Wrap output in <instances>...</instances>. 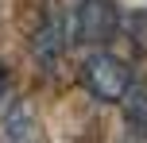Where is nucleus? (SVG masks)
<instances>
[{"instance_id":"obj_4","label":"nucleus","mask_w":147,"mask_h":143,"mask_svg":"<svg viewBox=\"0 0 147 143\" xmlns=\"http://www.w3.org/2000/svg\"><path fill=\"white\" fill-rule=\"evenodd\" d=\"M0 128H4V143H43V128L27 105H12Z\"/></svg>"},{"instance_id":"obj_2","label":"nucleus","mask_w":147,"mask_h":143,"mask_svg":"<svg viewBox=\"0 0 147 143\" xmlns=\"http://www.w3.org/2000/svg\"><path fill=\"white\" fill-rule=\"evenodd\" d=\"M81 81L89 85V93L97 101H124L132 93V70H128L124 58H116L109 50H97L81 62Z\"/></svg>"},{"instance_id":"obj_6","label":"nucleus","mask_w":147,"mask_h":143,"mask_svg":"<svg viewBox=\"0 0 147 143\" xmlns=\"http://www.w3.org/2000/svg\"><path fill=\"white\" fill-rule=\"evenodd\" d=\"M120 27L128 31V39H132L140 50H147V12H136V15H124L120 19Z\"/></svg>"},{"instance_id":"obj_3","label":"nucleus","mask_w":147,"mask_h":143,"mask_svg":"<svg viewBox=\"0 0 147 143\" xmlns=\"http://www.w3.org/2000/svg\"><path fill=\"white\" fill-rule=\"evenodd\" d=\"M66 23H62L58 12H47L43 23H39L35 39H31V50H35V58L43 62V66H54V62L62 58V50H66Z\"/></svg>"},{"instance_id":"obj_5","label":"nucleus","mask_w":147,"mask_h":143,"mask_svg":"<svg viewBox=\"0 0 147 143\" xmlns=\"http://www.w3.org/2000/svg\"><path fill=\"white\" fill-rule=\"evenodd\" d=\"M124 120L136 136H147V89H132L124 97Z\"/></svg>"},{"instance_id":"obj_7","label":"nucleus","mask_w":147,"mask_h":143,"mask_svg":"<svg viewBox=\"0 0 147 143\" xmlns=\"http://www.w3.org/2000/svg\"><path fill=\"white\" fill-rule=\"evenodd\" d=\"M8 89V74H4V66H0V93Z\"/></svg>"},{"instance_id":"obj_1","label":"nucleus","mask_w":147,"mask_h":143,"mask_svg":"<svg viewBox=\"0 0 147 143\" xmlns=\"http://www.w3.org/2000/svg\"><path fill=\"white\" fill-rule=\"evenodd\" d=\"M120 19H124V15L116 12L112 0H78V4H74V15H70V43L105 46L116 35Z\"/></svg>"}]
</instances>
